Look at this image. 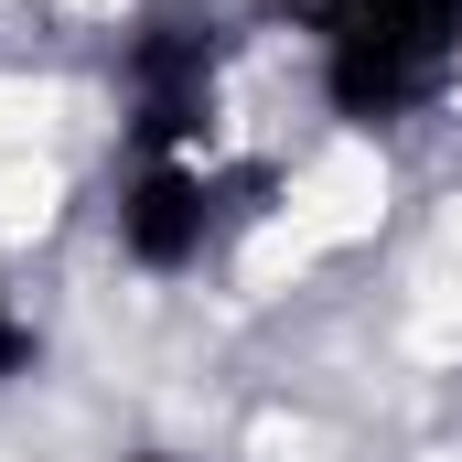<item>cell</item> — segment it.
<instances>
[{"label":"cell","mask_w":462,"mask_h":462,"mask_svg":"<svg viewBox=\"0 0 462 462\" xmlns=\"http://www.w3.org/2000/svg\"><path fill=\"white\" fill-rule=\"evenodd\" d=\"M205 236H216V194H205V172H194L183 151H151L140 183L118 194V247H129L140 269H194Z\"/></svg>","instance_id":"7a4b0ae2"},{"label":"cell","mask_w":462,"mask_h":462,"mask_svg":"<svg viewBox=\"0 0 462 462\" xmlns=\"http://www.w3.org/2000/svg\"><path fill=\"white\" fill-rule=\"evenodd\" d=\"M151 462H172V452H151Z\"/></svg>","instance_id":"5b68a950"},{"label":"cell","mask_w":462,"mask_h":462,"mask_svg":"<svg viewBox=\"0 0 462 462\" xmlns=\"http://www.w3.org/2000/svg\"><path fill=\"white\" fill-rule=\"evenodd\" d=\"M22 355H32V334H22V312H11V301H0V376H11V365H22Z\"/></svg>","instance_id":"277c9868"},{"label":"cell","mask_w":462,"mask_h":462,"mask_svg":"<svg viewBox=\"0 0 462 462\" xmlns=\"http://www.w3.org/2000/svg\"><path fill=\"white\" fill-rule=\"evenodd\" d=\"M129 87H140V140L172 151L205 118V87H216V22H151L129 43Z\"/></svg>","instance_id":"3957f363"},{"label":"cell","mask_w":462,"mask_h":462,"mask_svg":"<svg viewBox=\"0 0 462 462\" xmlns=\"http://www.w3.org/2000/svg\"><path fill=\"white\" fill-rule=\"evenodd\" d=\"M323 32V97L355 129L420 118L462 65V0H312Z\"/></svg>","instance_id":"6da1fadb"}]
</instances>
